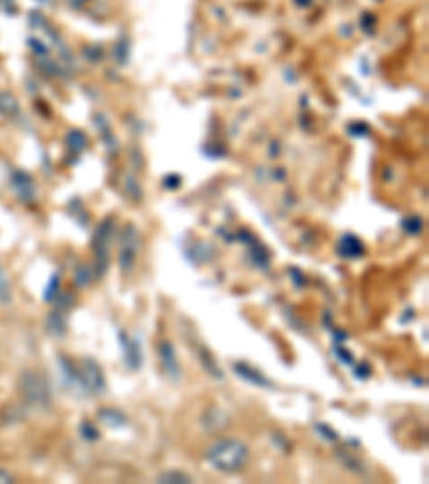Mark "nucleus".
<instances>
[{
    "mask_svg": "<svg viewBox=\"0 0 429 484\" xmlns=\"http://www.w3.org/2000/svg\"><path fill=\"white\" fill-rule=\"evenodd\" d=\"M206 461L221 474H238L247 465L249 448L234 437L219 439L206 450Z\"/></svg>",
    "mask_w": 429,
    "mask_h": 484,
    "instance_id": "1",
    "label": "nucleus"
},
{
    "mask_svg": "<svg viewBox=\"0 0 429 484\" xmlns=\"http://www.w3.org/2000/svg\"><path fill=\"white\" fill-rule=\"evenodd\" d=\"M22 389H24V394L29 397V400H32V403L43 405L49 400L48 383L39 375H35V372H26L24 379H22Z\"/></svg>",
    "mask_w": 429,
    "mask_h": 484,
    "instance_id": "2",
    "label": "nucleus"
},
{
    "mask_svg": "<svg viewBox=\"0 0 429 484\" xmlns=\"http://www.w3.org/2000/svg\"><path fill=\"white\" fill-rule=\"evenodd\" d=\"M339 254H342V257L345 259H356V257H361V254L365 252V248L361 246V242L356 237H344L342 242H339Z\"/></svg>",
    "mask_w": 429,
    "mask_h": 484,
    "instance_id": "5",
    "label": "nucleus"
},
{
    "mask_svg": "<svg viewBox=\"0 0 429 484\" xmlns=\"http://www.w3.org/2000/svg\"><path fill=\"white\" fill-rule=\"evenodd\" d=\"M136 254H138V233L133 226H127L125 235H122V250H121L122 274H130L133 263H136Z\"/></svg>",
    "mask_w": 429,
    "mask_h": 484,
    "instance_id": "3",
    "label": "nucleus"
},
{
    "mask_svg": "<svg viewBox=\"0 0 429 484\" xmlns=\"http://www.w3.org/2000/svg\"><path fill=\"white\" fill-rule=\"evenodd\" d=\"M234 370H237L241 377H245V379H247V381L255 383V386H260V388H273V383L269 379H266L264 375H260V372H255L254 369H249V366L237 364V369H234Z\"/></svg>",
    "mask_w": 429,
    "mask_h": 484,
    "instance_id": "7",
    "label": "nucleus"
},
{
    "mask_svg": "<svg viewBox=\"0 0 429 484\" xmlns=\"http://www.w3.org/2000/svg\"><path fill=\"white\" fill-rule=\"evenodd\" d=\"M159 355H161V366H164V370L168 372L174 381L181 379V364H178L176 352H174V347H172V342L168 341L159 342Z\"/></svg>",
    "mask_w": 429,
    "mask_h": 484,
    "instance_id": "4",
    "label": "nucleus"
},
{
    "mask_svg": "<svg viewBox=\"0 0 429 484\" xmlns=\"http://www.w3.org/2000/svg\"><path fill=\"white\" fill-rule=\"evenodd\" d=\"M121 341H122V347H125V360H127V366H130L131 370H138L140 369V347H138L136 342L131 341H127L125 336H121Z\"/></svg>",
    "mask_w": 429,
    "mask_h": 484,
    "instance_id": "6",
    "label": "nucleus"
},
{
    "mask_svg": "<svg viewBox=\"0 0 429 484\" xmlns=\"http://www.w3.org/2000/svg\"><path fill=\"white\" fill-rule=\"evenodd\" d=\"M157 482H165V484H176V482H183V484H189V482H193L192 480V476L185 474V471H164V474H161L157 478Z\"/></svg>",
    "mask_w": 429,
    "mask_h": 484,
    "instance_id": "8",
    "label": "nucleus"
}]
</instances>
